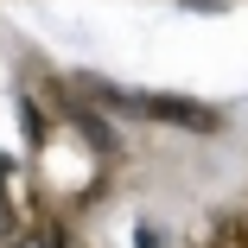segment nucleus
<instances>
[{"mask_svg":"<svg viewBox=\"0 0 248 248\" xmlns=\"http://www.w3.org/2000/svg\"><path fill=\"white\" fill-rule=\"evenodd\" d=\"M13 248H51V242H45V235H19Z\"/></svg>","mask_w":248,"mask_h":248,"instance_id":"1","label":"nucleus"}]
</instances>
